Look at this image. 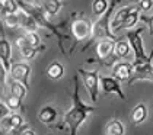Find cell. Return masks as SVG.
I'll use <instances>...</instances> for the list:
<instances>
[{"mask_svg": "<svg viewBox=\"0 0 153 135\" xmlns=\"http://www.w3.org/2000/svg\"><path fill=\"white\" fill-rule=\"evenodd\" d=\"M6 76H7V70L6 67L3 66V63H1V60H0V84H6Z\"/></svg>", "mask_w": 153, "mask_h": 135, "instance_id": "obj_30", "label": "cell"}, {"mask_svg": "<svg viewBox=\"0 0 153 135\" xmlns=\"http://www.w3.org/2000/svg\"><path fill=\"white\" fill-rule=\"evenodd\" d=\"M10 74L12 80H18L24 83L29 89V76H31V66L28 63H15L10 67Z\"/></svg>", "mask_w": 153, "mask_h": 135, "instance_id": "obj_7", "label": "cell"}, {"mask_svg": "<svg viewBox=\"0 0 153 135\" xmlns=\"http://www.w3.org/2000/svg\"><path fill=\"white\" fill-rule=\"evenodd\" d=\"M0 131H1V132H13L10 113H9V115H6V116L0 121Z\"/></svg>", "mask_w": 153, "mask_h": 135, "instance_id": "obj_25", "label": "cell"}, {"mask_svg": "<svg viewBox=\"0 0 153 135\" xmlns=\"http://www.w3.org/2000/svg\"><path fill=\"white\" fill-rule=\"evenodd\" d=\"M92 26H94V23L91 22L88 18L76 19L74 22L71 23V34L74 36V39L77 42L88 41L91 38V34H92Z\"/></svg>", "mask_w": 153, "mask_h": 135, "instance_id": "obj_5", "label": "cell"}, {"mask_svg": "<svg viewBox=\"0 0 153 135\" xmlns=\"http://www.w3.org/2000/svg\"><path fill=\"white\" fill-rule=\"evenodd\" d=\"M47 76L51 80H60L64 76V67L60 61H54L51 63L47 68Z\"/></svg>", "mask_w": 153, "mask_h": 135, "instance_id": "obj_15", "label": "cell"}, {"mask_svg": "<svg viewBox=\"0 0 153 135\" xmlns=\"http://www.w3.org/2000/svg\"><path fill=\"white\" fill-rule=\"evenodd\" d=\"M25 38L28 41V44L34 48H42L41 46V36L36 34V31H26L25 34Z\"/></svg>", "mask_w": 153, "mask_h": 135, "instance_id": "obj_22", "label": "cell"}, {"mask_svg": "<svg viewBox=\"0 0 153 135\" xmlns=\"http://www.w3.org/2000/svg\"><path fill=\"white\" fill-rule=\"evenodd\" d=\"M118 3H120V0H111L106 12L102 15V16H99V19L94 23L91 38L88 39V45L94 44L95 41H101V39H104V38L117 39L115 32H114L112 28H111V21H112V13H114V10H115V7H117Z\"/></svg>", "mask_w": 153, "mask_h": 135, "instance_id": "obj_2", "label": "cell"}, {"mask_svg": "<svg viewBox=\"0 0 153 135\" xmlns=\"http://www.w3.org/2000/svg\"><path fill=\"white\" fill-rule=\"evenodd\" d=\"M19 16H21V26L24 28L25 31H36L38 23L31 15L22 12V15H19Z\"/></svg>", "mask_w": 153, "mask_h": 135, "instance_id": "obj_19", "label": "cell"}, {"mask_svg": "<svg viewBox=\"0 0 153 135\" xmlns=\"http://www.w3.org/2000/svg\"><path fill=\"white\" fill-rule=\"evenodd\" d=\"M3 93H4V86H3V84H0V99L3 97Z\"/></svg>", "mask_w": 153, "mask_h": 135, "instance_id": "obj_32", "label": "cell"}, {"mask_svg": "<svg viewBox=\"0 0 153 135\" xmlns=\"http://www.w3.org/2000/svg\"><path fill=\"white\" fill-rule=\"evenodd\" d=\"M4 25L10 29H15L18 26H21V16L19 13H9L4 15Z\"/></svg>", "mask_w": 153, "mask_h": 135, "instance_id": "obj_21", "label": "cell"}, {"mask_svg": "<svg viewBox=\"0 0 153 135\" xmlns=\"http://www.w3.org/2000/svg\"><path fill=\"white\" fill-rule=\"evenodd\" d=\"M131 122L134 125H140L147 119V106L144 103H139L131 111Z\"/></svg>", "mask_w": 153, "mask_h": 135, "instance_id": "obj_11", "label": "cell"}, {"mask_svg": "<svg viewBox=\"0 0 153 135\" xmlns=\"http://www.w3.org/2000/svg\"><path fill=\"white\" fill-rule=\"evenodd\" d=\"M130 3H139V1H140V0H128Z\"/></svg>", "mask_w": 153, "mask_h": 135, "instance_id": "obj_33", "label": "cell"}, {"mask_svg": "<svg viewBox=\"0 0 153 135\" xmlns=\"http://www.w3.org/2000/svg\"><path fill=\"white\" fill-rule=\"evenodd\" d=\"M133 7H128V6H126V7H123V9H120V10L115 13V16H112V21H111V28H112V31L115 32L118 29V26L121 25V23L126 21V18L130 15V12H131Z\"/></svg>", "mask_w": 153, "mask_h": 135, "instance_id": "obj_14", "label": "cell"}, {"mask_svg": "<svg viewBox=\"0 0 153 135\" xmlns=\"http://www.w3.org/2000/svg\"><path fill=\"white\" fill-rule=\"evenodd\" d=\"M139 18H140V7H139V6H137V7H133L131 12H130V15L126 18V21L118 26V29L115 32L123 31V29H127V31H128V29H133V28L137 25V22L140 21Z\"/></svg>", "mask_w": 153, "mask_h": 135, "instance_id": "obj_10", "label": "cell"}, {"mask_svg": "<svg viewBox=\"0 0 153 135\" xmlns=\"http://www.w3.org/2000/svg\"><path fill=\"white\" fill-rule=\"evenodd\" d=\"M6 105L9 106L10 111H18V109L22 108V99H19V97H16V96L12 94L10 97L6 99Z\"/></svg>", "mask_w": 153, "mask_h": 135, "instance_id": "obj_24", "label": "cell"}, {"mask_svg": "<svg viewBox=\"0 0 153 135\" xmlns=\"http://www.w3.org/2000/svg\"><path fill=\"white\" fill-rule=\"evenodd\" d=\"M79 76L83 81V86L88 91L91 100L96 102L98 100V94H99V90H101V86H99V73L98 70H94V71H88V70H83V68H79L77 70Z\"/></svg>", "mask_w": 153, "mask_h": 135, "instance_id": "obj_4", "label": "cell"}, {"mask_svg": "<svg viewBox=\"0 0 153 135\" xmlns=\"http://www.w3.org/2000/svg\"><path fill=\"white\" fill-rule=\"evenodd\" d=\"M99 86L101 90L105 94H117L121 100H126V94L123 93L121 86H120V80H117L114 76H102L99 77Z\"/></svg>", "mask_w": 153, "mask_h": 135, "instance_id": "obj_6", "label": "cell"}, {"mask_svg": "<svg viewBox=\"0 0 153 135\" xmlns=\"http://www.w3.org/2000/svg\"><path fill=\"white\" fill-rule=\"evenodd\" d=\"M139 7H140V12H149L153 7V0H140Z\"/></svg>", "mask_w": 153, "mask_h": 135, "instance_id": "obj_28", "label": "cell"}, {"mask_svg": "<svg viewBox=\"0 0 153 135\" xmlns=\"http://www.w3.org/2000/svg\"><path fill=\"white\" fill-rule=\"evenodd\" d=\"M38 51H39V48H34V46H31V45H25L22 48H19L21 57H22L24 60H34L35 55L38 54Z\"/></svg>", "mask_w": 153, "mask_h": 135, "instance_id": "obj_23", "label": "cell"}, {"mask_svg": "<svg viewBox=\"0 0 153 135\" xmlns=\"http://www.w3.org/2000/svg\"><path fill=\"white\" fill-rule=\"evenodd\" d=\"M105 132L108 135H123L126 132V128H124V125H123V122L120 119H112L106 125Z\"/></svg>", "mask_w": 153, "mask_h": 135, "instance_id": "obj_17", "label": "cell"}, {"mask_svg": "<svg viewBox=\"0 0 153 135\" xmlns=\"http://www.w3.org/2000/svg\"><path fill=\"white\" fill-rule=\"evenodd\" d=\"M10 113V109H9V106L6 105V103H3V102H0V121L6 116V115H9Z\"/></svg>", "mask_w": 153, "mask_h": 135, "instance_id": "obj_31", "label": "cell"}, {"mask_svg": "<svg viewBox=\"0 0 153 135\" xmlns=\"http://www.w3.org/2000/svg\"><path fill=\"white\" fill-rule=\"evenodd\" d=\"M10 119H12V126H13V132H16L18 128H21L24 125V118L19 113H10Z\"/></svg>", "mask_w": 153, "mask_h": 135, "instance_id": "obj_26", "label": "cell"}, {"mask_svg": "<svg viewBox=\"0 0 153 135\" xmlns=\"http://www.w3.org/2000/svg\"><path fill=\"white\" fill-rule=\"evenodd\" d=\"M42 9L47 12L50 16H56L61 10V0H41Z\"/></svg>", "mask_w": 153, "mask_h": 135, "instance_id": "obj_16", "label": "cell"}, {"mask_svg": "<svg viewBox=\"0 0 153 135\" xmlns=\"http://www.w3.org/2000/svg\"><path fill=\"white\" fill-rule=\"evenodd\" d=\"M130 42H127L126 39H118L115 41V46H114V55L117 57V60L120 58H127L130 55Z\"/></svg>", "mask_w": 153, "mask_h": 135, "instance_id": "obj_13", "label": "cell"}, {"mask_svg": "<svg viewBox=\"0 0 153 135\" xmlns=\"http://www.w3.org/2000/svg\"><path fill=\"white\" fill-rule=\"evenodd\" d=\"M133 74V64L130 63H115L112 68V76L120 81H128Z\"/></svg>", "mask_w": 153, "mask_h": 135, "instance_id": "obj_9", "label": "cell"}, {"mask_svg": "<svg viewBox=\"0 0 153 135\" xmlns=\"http://www.w3.org/2000/svg\"><path fill=\"white\" fill-rule=\"evenodd\" d=\"M143 31H144V28L140 26V28H136V29H128V32H127V39L130 42L131 51L134 54L133 68L153 61V51L149 55L144 51V46H143Z\"/></svg>", "mask_w": 153, "mask_h": 135, "instance_id": "obj_3", "label": "cell"}, {"mask_svg": "<svg viewBox=\"0 0 153 135\" xmlns=\"http://www.w3.org/2000/svg\"><path fill=\"white\" fill-rule=\"evenodd\" d=\"M10 93L13 96L19 97V99H24L26 96V93H28V87L25 86L24 83L18 81V80H12L10 81Z\"/></svg>", "mask_w": 153, "mask_h": 135, "instance_id": "obj_18", "label": "cell"}, {"mask_svg": "<svg viewBox=\"0 0 153 135\" xmlns=\"http://www.w3.org/2000/svg\"><path fill=\"white\" fill-rule=\"evenodd\" d=\"M140 19L141 22H144L147 26H149V34L150 36H153V16H146V15H140Z\"/></svg>", "mask_w": 153, "mask_h": 135, "instance_id": "obj_27", "label": "cell"}, {"mask_svg": "<svg viewBox=\"0 0 153 135\" xmlns=\"http://www.w3.org/2000/svg\"><path fill=\"white\" fill-rule=\"evenodd\" d=\"M80 76L77 73V76H74L73 83H74V89H73V94H71V100H73V106L66 112L61 125H56V129H67L71 135H76L79 132V128L83 125V122L88 119L89 113L96 111V106H91L83 103L80 99Z\"/></svg>", "mask_w": 153, "mask_h": 135, "instance_id": "obj_1", "label": "cell"}, {"mask_svg": "<svg viewBox=\"0 0 153 135\" xmlns=\"http://www.w3.org/2000/svg\"><path fill=\"white\" fill-rule=\"evenodd\" d=\"M108 6H109V1L108 0H94L92 1V12H94L95 16L99 18V16H102L106 12Z\"/></svg>", "mask_w": 153, "mask_h": 135, "instance_id": "obj_20", "label": "cell"}, {"mask_svg": "<svg viewBox=\"0 0 153 135\" xmlns=\"http://www.w3.org/2000/svg\"><path fill=\"white\" fill-rule=\"evenodd\" d=\"M0 60H1L3 66L6 67V70L10 71V67H12V63H10V60H12V45L3 35L0 38Z\"/></svg>", "mask_w": 153, "mask_h": 135, "instance_id": "obj_8", "label": "cell"}, {"mask_svg": "<svg viewBox=\"0 0 153 135\" xmlns=\"http://www.w3.org/2000/svg\"><path fill=\"white\" fill-rule=\"evenodd\" d=\"M16 132H19V134H22V135H35V131L31 129V128H28V125L26 124H24L21 128H18Z\"/></svg>", "mask_w": 153, "mask_h": 135, "instance_id": "obj_29", "label": "cell"}, {"mask_svg": "<svg viewBox=\"0 0 153 135\" xmlns=\"http://www.w3.org/2000/svg\"><path fill=\"white\" fill-rule=\"evenodd\" d=\"M56 118H57V111L53 106H44L38 113V119L45 125L53 124L56 121Z\"/></svg>", "mask_w": 153, "mask_h": 135, "instance_id": "obj_12", "label": "cell"}]
</instances>
